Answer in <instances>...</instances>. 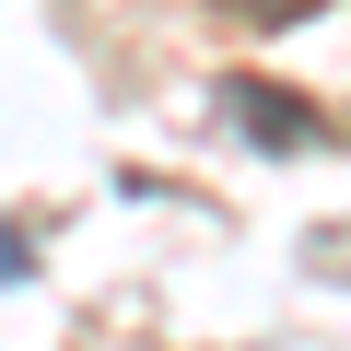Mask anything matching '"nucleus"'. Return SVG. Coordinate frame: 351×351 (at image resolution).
I'll return each instance as SVG.
<instances>
[{
	"mask_svg": "<svg viewBox=\"0 0 351 351\" xmlns=\"http://www.w3.org/2000/svg\"><path fill=\"white\" fill-rule=\"evenodd\" d=\"M24 269H36V246H24V234H0V281H24Z\"/></svg>",
	"mask_w": 351,
	"mask_h": 351,
	"instance_id": "3",
	"label": "nucleus"
},
{
	"mask_svg": "<svg viewBox=\"0 0 351 351\" xmlns=\"http://www.w3.org/2000/svg\"><path fill=\"white\" fill-rule=\"evenodd\" d=\"M223 117H246V141H316V106L304 94H281V82H223Z\"/></svg>",
	"mask_w": 351,
	"mask_h": 351,
	"instance_id": "1",
	"label": "nucleus"
},
{
	"mask_svg": "<svg viewBox=\"0 0 351 351\" xmlns=\"http://www.w3.org/2000/svg\"><path fill=\"white\" fill-rule=\"evenodd\" d=\"M246 24H293V12H316V0H234Z\"/></svg>",
	"mask_w": 351,
	"mask_h": 351,
	"instance_id": "2",
	"label": "nucleus"
}]
</instances>
